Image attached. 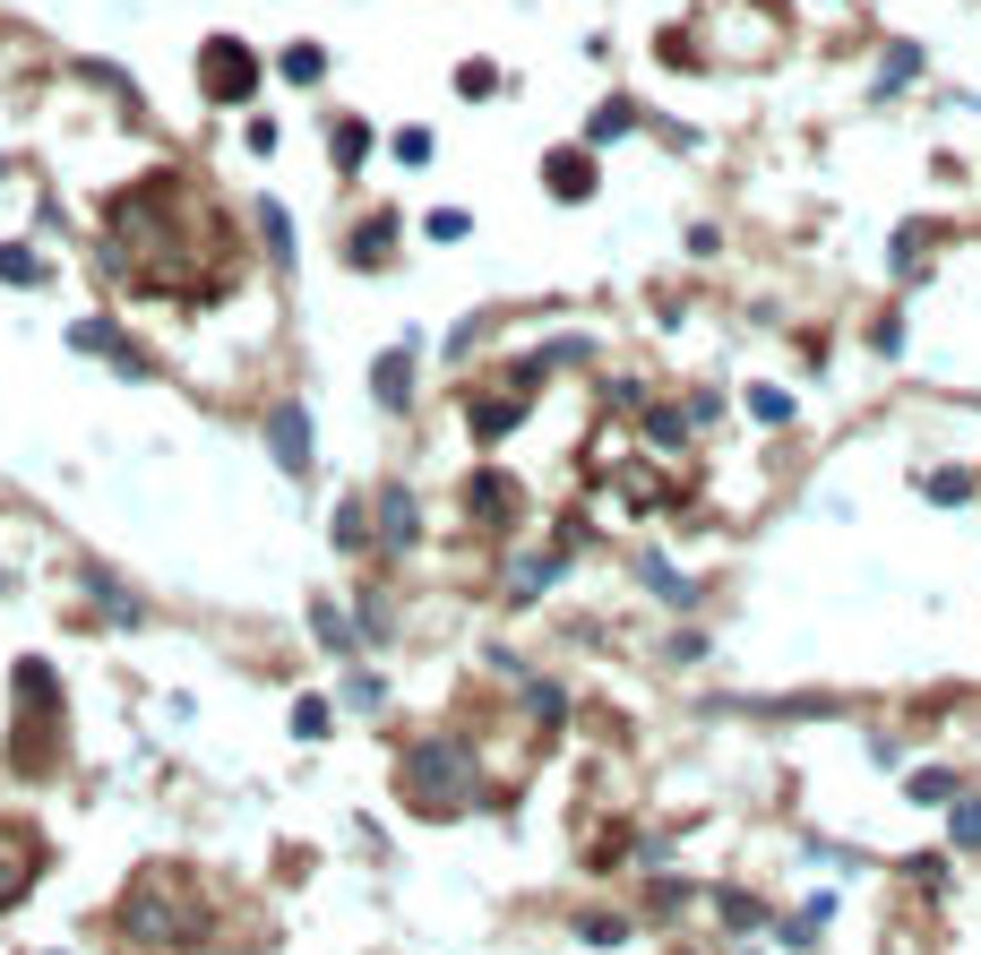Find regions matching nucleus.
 Wrapping results in <instances>:
<instances>
[{"mask_svg":"<svg viewBox=\"0 0 981 955\" xmlns=\"http://www.w3.org/2000/svg\"><path fill=\"white\" fill-rule=\"evenodd\" d=\"M103 267L130 276V294L156 301H216L232 285V232L216 207H190V172H147L103 198Z\"/></svg>","mask_w":981,"mask_h":955,"instance_id":"nucleus-1","label":"nucleus"},{"mask_svg":"<svg viewBox=\"0 0 981 955\" xmlns=\"http://www.w3.org/2000/svg\"><path fill=\"white\" fill-rule=\"evenodd\" d=\"M112 929H121V955H190V947H216V895L190 861H147L121 878L112 895Z\"/></svg>","mask_w":981,"mask_h":955,"instance_id":"nucleus-2","label":"nucleus"},{"mask_svg":"<svg viewBox=\"0 0 981 955\" xmlns=\"http://www.w3.org/2000/svg\"><path fill=\"white\" fill-rule=\"evenodd\" d=\"M61 758H69L61 672H52L43 655H18V663H9V732H0V766L27 775V784H43V775H61Z\"/></svg>","mask_w":981,"mask_h":955,"instance_id":"nucleus-3","label":"nucleus"},{"mask_svg":"<svg viewBox=\"0 0 981 955\" xmlns=\"http://www.w3.org/2000/svg\"><path fill=\"white\" fill-rule=\"evenodd\" d=\"M396 800L414 818H465L483 800V766H474V749H465L457 732H430V740H414L396 758Z\"/></svg>","mask_w":981,"mask_h":955,"instance_id":"nucleus-4","label":"nucleus"},{"mask_svg":"<svg viewBox=\"0 0 981 955\" xmlns=\"http://www.w3.org/2000/svg\"><path fill=\"white\" fill-rule=\"evenodd\" d=\"M198 96L207 103H250L259 96V52H250V43H241V34H207V43H198Z\"/></svg>","mask_w":981,"mask_h":955,"instance_id":"nucleus-5","label":"nucleus"},{"mask_svg":"<svg viewBox=\"0 0 981 955\" xmlns=\"http://www.w3.org/2000/svg\"><path fill=\"white\" fill-rule=\"evenodd\" d=\"M43 869H52L43 826H34V818H0V913H18V904L43 887Z\"/></svg>","mask_w":981,"mask_h":955,"instance_id":"nucleus-6","label":"nucleus"},{"mask_svg":"<svg viewBox=\"0 0 981 955\" xmlns=\"http://www.w3.org/2000/svg\"><path fill=\"white\" fill-rule=\"evenodd\" d=\"M525 396H534V362L517 370V379H499V396H465V422H474V439H508V430L525 422Z\"/></svg>","mask_w":981,"mask_h":955,"instance_id":"nucleus-7","label":"nucleus"},{"mask_svg":"<svg viewBox=\"0 0 981 955\" xmlns=\"http://www.w3.org/2000/svg\"><path fill=\"white\" fill-rule=\"evenodd\" d=\"M69 345H78V354H103V362L121 370V379H156V362H147V345H130V336L112 328V319H69Z\"/></svg>","mask_w":981,"mask_h":955,"instance_id":"nucleus-8","label":"nucleus"},{"mask_svg":"<svg viewBox=\"0 0 981 955\" xmlns=\"http://www.w3.org/2000/svg\"><path fill=\"white\" fill-rule=\"evenodd\" d=\"M267 457L285 465V474H310V414H301V396H276L267 405Z\"/></svg>","mask_w":981,"mask_h":955,"instance_id":"nucleus-9","label":"nucleus"},{"mask_svg":"<svg viewBox=\"0 0 981 955\" xmlns=\"http://www.w3.org/2000/svg\"><path fill=\"white\" fill-rule=\"evenodd\" d=\"M465 517H474V526H517V483H508V474H474V483H465Z\"/></svg>","mask_w":981,"mask_h":955,"instance_id":"nucleus-10","label":"nucleus"},{"mask_svg":"<svg viewBox=\"0 0 981 955\" xmlns=\"http://www.w3.org/2000/svg\"><path fill=\"white\" fill-rule=\"evenodd\" d=\"M370 396H379L388 414H405V405H414V345H388V354L370 362Z\"/></svg>","mask_w":981,"mask_h":955,"instance_id":"nucleus-11","label":"nucleus"},{"mask_svg":"<svg viewBox=\"0 0 981 955\" xmlns=\"http://www.w3.org/2000/svg\"><path fill=\"white\" fill-rule=\"evenodd\" d=\"M543 190L552 198H594V156L586 147H552V156H543Z\"/></svg>","mask_w":981,"mask_h":955,"instance_id":"nucleus-12","label":"nucleus"},{"mask_svg":"<svg viewBox=\"0 0 981 955\" xmlns=\"http://www.w3.org/2000/svg\"><path fill=\"white\" fill-rule=\"evenodd\" d=\"M78 577H87V594L103 603V620H121V628H138V620H147V603H138V594L121 586V577H103V568H78Z\"/></svg>","mask_w":981,"mask_h":955,"instance_id":"nucleus-13","label":"nucleus"},{"mask_svg":"<svg viewBox=\"0 0 981 955\" xmlns=\"http://www.w3.org/2000/svg\"><path fill=\"white\" fill-rule=\"evenodd\" d=\"M414 534H423V508H414V491H379V543H388V551H405Z\"/></svg>","mask_w":981,"mask_h":955,"instance_id":"nucleus-14","label":"nucleus"},{"mask_svg":"<svg viewBox=\"0 0 981 955\" xmlns=\"http://www.w3.org/2000/svg\"><path fill=\"white\" fill-rule=\"evenodd\" d=\"M388 250H396V216H370V225H354V241H345L354 267H388Z\"/></svg>","mask_w":981,"mask_h":955,"instance_id":"nucleus-15","label":"nucleus"},{"mask_svg":"<svg viewBox=\"0 0 981 955\" xmlns=\"http://www.w3.org/2000/svg\"><path fill=\"white\" fill-rule=\"evenodd\" d=\"M310 628H319V646H327V655H354V646H361V628L345 620V611H336L327 594H319V603H310Z\"/></svg>","mask_w":981,"mask_h":955,"instance_id":"nucleus-16","label":"nucleus"},{"mask_svg":"<svg viewBox=\"0 0 981 955\" xmlns=\"http://www.w3.org/2000/svg\"><path fill=\"white\" fill-rule=\"evenodd\" d=\"M0 285H52V267L34 259V241H0Z\"/></svg>","mask_w":981,"mask_h":955,"instance_id":"nucleus-17","label":"nucleus"},{"mask_svg":"<svg viewBox=\"0 0 981 955\" xmlns=\"http://www.w3.org/2000/svg\"><path fill=\"white\" fill-rule=\"evenodd\" d=\"M259 241H267V259H276V267H294V216H285L276 198H259Z\"/></svg>","mask_w":981,"mask_h":955,"instance_id":"nucleus-18","label":"nucleus"},{"mask_svg":"<svg viewBox=\"0 0 981 955\" xmlns=\"http://www.w3.org/2000/svg\"><path fill=\"white\" fill-rule=\"evenodd\" d=\"M327 156H336V172H361V156H370V130H361L354 112H345V121L327 130Z\"/></svg>","mask_w":981,"mask_h":955,"instance_id":"nucleus-19","label":"nucleus"},{"mask_svg":"<svg viewBox=\"0 0 981 955\" xmlns=\"http://www.w3.org/2000/svg\"><path fill=\"white\" fill-rule=\"evenodd\" d=\"M276 69H285L294 87H319V78H327V52H319V43H294V52H285Z\"/></svg>","mask_w":981,"mask_h":955,"instance_id":"nucleus-20","label":"nucleus"},{"mask_svg":"<svg viewBox=\"0 0 981 955\" xmlns=\"http://www.w3.org/2000/svg\"><path fill=\"white\" fill-rule=\"evenodd\" d=\"M361 543H370V508L345 499V508H336V551H361Z\"/></svg>","mask_w":981,"mask_h":955,"instance_id":"nucleus-21","label":"nucleus"},{"mask_svg":"<svg viewBox=\"0 0 981 955\" xmlns=\"http://www.w3.org/2000/svg\"><path fill=\"white\" fill-rule=\"evenodd\" d=\"M955 853H981V800H973V792H955Z\"/></svg>","mask_w":981,"mask_h":955,"instance_id":"nucleus-22","label":"nucleus"},{"mask_svg":"<svg viewBox=\"0 0 981 955\" xmlns=\"http://www.w3.org/2000/svg\"><path fill=\"white\" fill-rule=\"evenodd\" d=\"M904 792H913V800H955V775H948V766H913Z\"/></svg>","mask_w":981,"mask_h":955,"instance_id":"nucleus-23","label":"nucleus"},{"mask_svg":"<svg viewBox=\"0 0 981 955\" xmlns=\"http://www.w3.org/2000/svg\"><path fill=\"white\" fill-rule=\"evenodd\" d=\"M715 913H723L732 929H757V904H750L741 887H715Z\"/></svg>","mask_w":981,"mask_h":955,"instance_id":"nucleus-24","label":"nucleus"},{"mask_svg":"<svg viewBox=\"0 0 981 955\" xmlns=\"http://www.w3.org/2000/svg\"><path fill=\"white\" fill-rule=\"evenodd\" d=\"M294 732L301 740H327V697H294Z\"/></svg>","mask_w":981,"mask_h":955,"instance_id":"nucleus-25","label":"nucleus"},{"mask_svg":"<svg viewBox=\"0 0 981 955\" xmlns=\"http://www.w3.org/2000/svg\"><path fill=\"white\" fill-rule=\"evenodd\" d=\"M423 232H430V241H465V232H474V216H465V207H439Z\"/></svg>","mask_w":981,"mask_h":955,"instance_id":"nucleus-26","label":"nucleus"},{"mask_svg":"<svg viewBox=\"0 0 981 955\" xmlns=\"http://www.w3.org/2000/svg\"><path fill=\"white\" fill-rule=\"evenodd\" d=\"M646 577H654V594H663V603H697V586H688V577H672L663 560H646Z\"/></svg>","mask_w":981,"mask_h":955,"instance_id":"nucleus-27","label":"nucleus"},{"mask_svg":"<svg viewBox=\"0 0 981 955\" xmlns=\"http://www.w3.org/2000/svg\"><path fill=\"white\" fill-rule=\"evenodd\" d=\"M750 414H757V422H792V396H784V388H757Z\"/></svg>","mask_w":981,"mask_h":955,"instance_id":"nucleus-28","label":"nucleus"},{"mask_svg":"<svg viewBox=\"0 0 981 955\" xmlns=\"http://www.w3.org/2000/svg\"><path fill=\"white\" fill-rule=\"evenodd\" d=\"M490 87H499V69H490V61H465L457 69V96H490Z\"/></svg>","mask_w":981,"mask_h":955,"instance_id":"nucleus-29","label":"nucleus"},{"mask_svg":"<svg viewBox=\"0 0 981 955\" xmlns=\"http://www.w3.org/2000/svg\"><path fill=\"white\" fill-rule=\"evenodd\" d=\"M628 121H637V103H603V112H594V138H621Z\"/></svg>","mask_w":981,"mask_h":955,"instance_id":"nucleus-30","label":"nucleus"},{"mask_svg":"<svg viewBox=\"0 0 981 955\" xmlns=\"http://www.w3.org/2000/svg\"><path fill=\"white\" fill-rule=\"evenodd\" d=\"M396 165H430V130H396Z\"/></svg>","mask_w":981,"mask_h":955,"instance_id":"nucleus-31","label":"nucleus"},{"mask_svg":"<svg viewBox=\"0 0 981 955\" xmlns=\"http://www.w3.org/2000/svg\"><path fill=\"white\" fill-rule=\"evenodd\" d=\"M973 491V483H964V474H930V499H939V508H955V499Z\"/></svg>","mask_w":981,"mask_h":955,"instance_id":"nucleus-32","label":"nucleus"},{"mask_svg":"<svg viewBox=\"0 0 981 955\" xmlns=\"http://www.w3.org/2000/svg\"><path fill=\"white\" fill-rule=\"evenodd\" d=\"M345 697H354V706H379L388 689H379V672H354V680H345Z\"/></svg>","mask_w":981,"mask_h":955,"instance_id":"nucleus-33","label":"nucleus"},{"mask_svg":"<svg viewBox=\"0 0 981 955\" xmlns=\"http://www.w3.org/2000/svg\"><path fill=\"white\" fill-rule=\"evenodd\" d=\"M0 172H9V156H0Z\"/></svg>","mask_w":981,"mask_h":955,"instance_id":"nucleus-34","label":"nucleus"}]
</instances>
